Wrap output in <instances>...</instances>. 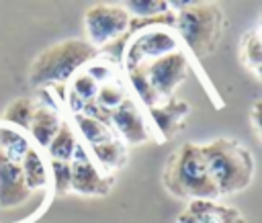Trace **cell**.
<instances>
[{
	"label": "cell",
	"mask_w": 262,
	"mask_h": 223,
	"mask_svg": "<svg viewBox=\"0 0 262 223\" xmlns=\"http://www.w3.org/2000/svg\"><path fill=\"white\" fill-rule=\"evenodd\" d=\"M174 23L172 31L176 33L178 41L186 47V51L203 59L213 53L223 37L227 27L225 12L217 2H170Z\"/></svg>",
	"instance_id": "cell-1"
},
{
	"label": "cell",
	"mask_w": 262,
	"mask_h": 223,
	"mask_svg": "<svg viewBox=\"0 0 262 223\" xmlns=\"http://www.w3.org/2000/svg\"><path fill=\"white\" fill-rule=\"evenodd\" d=\"M207 172L219 196L246 190L256 172L252 151L233 137H217L201 145Z\"/></svg>",
	"instance_id": "cell-2"
},
{
	"label": "cell",
	"mask_w": 262,
	"mask_h": 223,
	"mask_svg": "<svg viewBox=\"0 0 262 223\" xmlns=\"http://www.w3.org/2000/svg\"><path fill=\"white\" fill-rule=\"evenodd\" d=\"M164 188L176 196L186 200H215L217 188L207 172V164L201 153V145L182 143L166 162L162 172Z\"/></svg>",
	"instance_id": "cell-3"
},
{
	"label": "cell",
	"mask_w": 262,
	"mask_h": 223,
	"mask_svg": "<svg viewBox=\"0 0 262 223\" xmlns=\"http://www.w3.org/2000/svg\"><path fill=\"white\" fill-rule=\"evenodd\" d=\"M98 49H94L86 39H63L57 41L31 61L29 68V84L33 88H47L53 84H66L80 70H84L94 57Z\"/></svg>",
	"instance_id": "cell-4"
},
{
	"label": "cell",
	"mask_w": 262,
	"mask_h": 223,
	"mask_svg": "<svg viewBox=\"0 0 262 223\" xmlns=\"http://www.w3.org/2000/svg\"><path fill=\"white\" fill-rule=\"evenodd\" d=\"M129 41L123 47V68L125 72L143 63H149L166 53L180 49L176 33L168 27H147L127 37Z\"/></svg>",
	"instance_id": "cell-5"
},
{
	"label": "cell",
	"mask_w": 262,
	"mask_h": 223,
	"mask_svg": "<svg viewBox=\"0 0 262 223\" xmlns=\"http://www.w3.org/2000/svg\"><path fill=\"white\" fill-rule=\"evenodd\" d=\"M131 16L121 4L100 2L92 4L84 12V31L86 41L98 49L113 41H119L121 37H127Z\"/></svg>",
	"instance_id": "cell-6"
},
{
	"label": "cell",
	"mask_w": 262,
	"mask_h": 223,
	"mask_svg": "<svg viewBox=\"0 0 262 223\" xmlns=\"http://www.w3.org/2000/svg\"><path fill=\"white\" fill-rule=\"evenodd\" d=\"M145 72V80L156 92L160 100H166L174 96V90L184 82L188 74V57L184 49H176L172 53H166L149 63L141 65Z\"/></svg>",
	"instance_id": "cell-7"
},
{
	"label": "cell",
	"mask_w": 262,
	"mask_h": 223,
	"mask_svg": "<svg viewBox=\"0 0 262 223\" xmlns=\"http://www.w3.org/2000/svg\"><path fill=\"white\" fill-rule=\"evenodd\" d=\"M72 180H70V192L84 194V196H104L113 188V178L111 174H104L88 155L86 147L82 143L78 145L72 162Z\"/></svg>",
	"instance_id": "cell-8"
},
{
	"label": "cell",
	"mask_w": 262,
	"mask_h": 223,
	"mask_svg": "<svg viewBox=\"0 0 262 223\" xmlns=\"http://www.w3.org/2000/svg\"><path fill=\"white\" fill-rule=\"evenodd\" d=\"M111 129L119 133V139L125 145H141L151 141V129L147 127L145 115L139 108V102L131 96L111 110Z\"/></svg>",
	"instance_id": "cell-9"
},
{
	"label": "cell",
	"mask_w": 262,
	"mask_h": 223,
	"mask_svg": "<svg viewBox=\"0 0 262 223\" xmlns=\"http://www.w3.org/2000/svg\"><path fill=\"white\" fill-rule=\"evenodd\" d=\"M31 194L33 192L25 184L20 166L0 151V209H18L31 200Z\"/></svg>",
	"instance_id": "cell-10"
},
{
	"label": "cell",
	"mask_w": 262,
	"mask_h": 223,
	"mask_svg": "<svg viewBox=\"0 0 262 223\" xmlns=\"http://www.w3.org/2000/svg\"><path fill=\"white\" fill-rule=\"evenodd\" d=\"M188 113H190V104L184 98L170 96L166 100H160L158 104L147 108V115L154 125L151 131L158 133V139H170L180 129Z\"/></svg>",
	"instance_id": "cell-11"
},
{
	"label": "cell",
	"mask_w": 262,
	"mask_h": 223,
	"mask_svg": "<svg viewBox=\"0 0 262 223\" xmlns=\"http://www.w3.org/2000/svg\"><path fill=\"white\" fill-rule=\"evenodd\" d=\"M176 223H246V217L235 207L217 200H188Z\"/></svg>",
	"instance_id": "cell-12"
},
{
	"label": "cell",
	"mask_w": 262,
	"mask_h": 223,
	"mask_svg": "<svg viewBox=\"0 0 262 223\" xmlns=\"http://www.w3.org/2000/svg\"><path fill=\"white\" fill-rule=\"evenodd\" d=\"M59 125H61V119H59L57 110L47 104H41V106H35V113L31 117L27 131L41 149H47V145L53 139V135L57 133Z\"/></svg>",
	"instance_id": "cell-13"
},
{
	"label": "cell",
	"mask_w": 262,
	"mask_h": 223,
	"mask_svg": "<svg viewBox=\"0 0 262 223\" xmlns=\"http://www.w3.org/2000/svg\"><path fill=\"white\" fill-rule=\"evenodd\" d=\"M86 151H88V155L92 158V162H94L104 174H111V172L123 168L125 162H127V145H125L119 137H113V139H108V141L90 145V147H86Z\"/></svg>",
	"instance_id": "cell-14"
},
{
	"label": "cell",
	"mask_w": 262,
	"mask_h": 223,
	"mask_svg": "<svg viewBox=\"0 0 262 223\" xmlns=\"http://www.w3.org/2000/svg\"><path fill=\"white\" fill-rule=\"evenodd\" d=\"M18 166H20L25 184L29 186L31 192L47 188V184H49V170H47V164H45V160H43V155H41V151L37 147H31L25 153V158L18 162Z\"/></svg>",
	"instance_id": "cell-15"
},
{
	"label": "cell",
	"mask_w": 262,
	"mask_h": 223,
	"mask_svg": "<svg viewBox=\"0 0 262 223\" xmlns=\"http://www.w3.org/2000/svg\"><path fill=\"white\" fill-rule=\"evenodd\" d=\"M70 123H72V127H74V131H76V135H80V137L84 139L86 147L117 137L115 131H113L108 125H104L102 121L92 119V117H88V115H82V113H72V121H70Z\"/></svg>",
	"instance_id": "cell-16"
},
{
	"label": "cell",
	"mask_w": 262,
	"mask_h": 223,
	"mask_svg": "<svg viewBox=\"0 0 262 223\" xmlns=\"http://www.w3.org/2000/svg\"><path fill=\"white\" fill-rule=\"evenodd\" d=\"M78 145H80V141H78V135H76L72 123H70V121H61L57 133L53 135V139H51L49 145H47L49 160L72 162V158H74Z\"/></svg>",
	"instance_id": "cell-17"
},
{
	"label": "cell",
	"mask_w": 262,
	"mask_h": 223,
	"mask_svg": "<svg viewBox=\"0 0 262 223\" xmlns=\"http://www.w3.org/2000/svg\"><path fill=\"white\" fill-rule=\"evenodd\" d=\"M31 139L25 135V131L8 127V125H0V151L10 160V162H20L25 158V153L31 149Z\"/></svg>",
	"instance_id": "cell-18"
},
{
	"label": "cell",
	"mask_w": 262,
	"mask_h": 223,
	"mask_svg": "<svg viewBox=\"0 0 262 223\" xmlns=\"http://www.w3.org/2000/svg\"><path fill=\"white\" fill-rule=\"evenodd\" d=\"M239 59L246 70H250L256 78H260L262 72V39L260 31L252 29L248 31L239 41Z\"/></svg>",
	"instance_id": "cell-19"
},
{
	"label": "cell",
	"mask_w": 262,
	"mask_h": 223,
	"mask_svg": "<svg viewBox=\"0 0 262 223\" xmlns=\"http://www.w3.org/2000/svg\"><path fill=\"white\" fill-rule=\"evenodd\" d=\"M35 102L31 98H16L12 102L6 104V108L2 110V125H8V127H14V129H20L25 131L31 123V117L35 113Z\"/></svg>",
	"instance_id": "cell-20"
},
{
	"label": "cell",
	"mask_w": 262,
	"mask_h": 223,
	"mask_svg": "<svg viewBox=\"0 0 262 223\" xmlns=\"http://www.w3.org/2000/svg\"><path fill=\"white\" fill-rule=\"evenodd\" d=\"M96 90H98V84L84 70L78 72L70 84V108H72V113L78 110L82 104L92 102L96 96Z\"/></svg>",
	"instance_id": "cell-21"
},
{
	"label": "cell",
	"mask_w": 262,
	"mask_h": 223,
	"mask_svg": "<svg viewBox=\"0 0 262 223\" xmlns=\"http://www.w3.org/2000/svg\"><path fill=\"white\" fill-rule=\"evenodd\" d=\"M131 18L135 20H149V18H158V16H164L172 10L170 2H164V0H143V2H123L121 4Z\"/></svg>",
	"instance_id": "cell-22"
},
{
	"label": "cell",
	"mask_w": 262,
	"mask_h": 223,
	"mask_svg": "<svg viewBox=\"0 0 262 223\" xmlns=\"http://www.w3.org/2000/svg\"><path fill=\"white\" fill-rule=\"evenodd\" d=\"M125 74H127L129 86L133 88V94L137 96V100H139L145 108H149V106H154V104H158V102H160V98L156 96V92H154V90H151V86L147 84V80H145V72H143V68H141V65L127 70Z\"/></svg>",
	"instance_id": "cell-23"
},
{
	"label": "cell",
	"mask_w": 262,
	"mask_h": 223,
	"mask_svg": "<svg viewBox=\"0 0 262 223\" xmlns=\"http://www.w3.org/2000/svg\"><path fill=\"white\" fill-rule=\"evenodd\" d=\"M127 96H129V94L125 92V88L121 86V82H117V80H108V82L98 84L94 102H96L100 108H104V110H113V108L119 106Z\"/></svg>",
	"instance_id": "cell-24"
},
{
	"label": "cell",
	"mask_w": 262,
	"mask_h": 223,
	"mask_svg": "<svg viewBox=\"0 0 262 223\" xmlns=\"http://www.w3.org/2000/svg\"><path fill=\"white\" fill-rule=\"evenodd\" d=\"M49 170H51V182H53L55 194H66V192H70V180H72L70 162L51 160V162H49Z\"/></svg>",
	"instance_id": "cell-25"
},
{
	"label": "cell",
	"mask_w": 262,
	"mask_h": 223,
	"mask_svg": "<svg viewBox=\"0 0 262 223\" xmlns=\"http://www.w3.org/2000/svg\"><path fill=\"white\" fill-rule=\"evenodd\" d=\"M250 119H252V125H254V133L260 137V100H256V102L252 104Z\"/></svg>",
	"instance_id": "cell-26"
}]
</instances>
